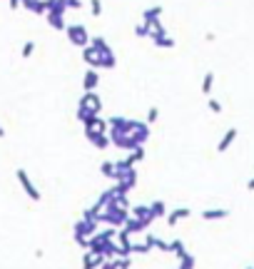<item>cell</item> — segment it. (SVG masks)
<instances>
[{
    "label": "cell",
    "mask_w": 254,
    "mask_h": 269,
    "mask_svg": "<svg viewBox=\"0 0 254 269\" xmlns=\"http://www.w3.org/2000/svg\"><path fill=\"white\" fill-rule=\"evenodd\" d=\"M100 110H102V97L97 92H85L78 105V120L83 125H90L95 117H100Z\"/></svg>",
    "instance_id": "1"
},
{
    "label": "cell",
    "mask_w": 254,
    "mask_h": 269,
    "mask_svg": "<svg viewBox=\"0 0 254 269\" xmlns=\"http://www.w3.org/2000/svg\"><path fill=\"white\" fill-rule=\"evenodd\" d=\"M73 234H75V242H78L83 249H87V239H90L92 234H97V222H92V219H80V222L75 224Z\"/></svg>",
    "instance_id": "2"
},
{
    "label": "cell",
    "mask_w": 254,
    "mask_h": 269,
    "mask_svg": "<svg viewBox=\"0 0 254 269\" xmlns=\"http://www.w3.org/2000/svg\"><path fill=\"white\" fill-rule=\"evenodd\" d=\"M65 33H68V40H70L75 48H87V45H90V33H87L85 25H68Z\"/></svg>",
    "instance_id": "3"
},
{
    "label": "cell",
    "mask_w": 254,
    "mask_h": 269,
    "mask_svg": "<svg viewBox=\"0 0 254 269\" xmlns=\"http://www.w3.org/2000/svg\"><path fill=\"white\" fill-rule=\"evenodd\" d=\"M15 177H18V182H20V187H23V192H25V194H28V197H30L33 202H40V199H43V194H40V189H38V187L33 184V179H30V175H28V172H25L23 167H18V170H15Z\"/></svg>",
    "instance_id": "4"
},
{
    "label": "cell",
    "mask_w": 254,
    "mask_h": 269,
    "mask_svg": "<svg viewBox=\"0 0 254 269\" xmlns=\"http://www.w3.org/2000/svg\"><path fill=\"white\" fill-rule=\"evenodd\" d=\"M85 137H87V142H90L92 147H97V150H107V147H110V137H107V132H97V130L85 127Z\"/></svg>",
    "instance_id": "5"
},
{
    "label": "cell",
    "mask_w": 254,
    "mask_h": 269,
    "mask_svg": "<svg viewBox=\"0 0 254 269\" xmlns=\"http://www.w3.org/2000/svg\"><path fill=\"white\" fill-rule=\"evenodd\" d=\"M189 217H192V209H189V207H174L172 212H167V217H165V219H167V224H169V227H174L177 222L189 219Z\"/></svg>",
    "instance_id": "6"
},
{
    "label": "cell",
    "mask_w": 254,
    "mask_h": 269,
    "mask_svg": "<svg viewBox=\"0 0 254 269\" xmlns=\"http://www.w3.org/2000/svg\"><path fill=\"white\" fill-rule=\"evenodd\" d=\"M237 135H239V130H237V127H229V130H227V132L222 135V140L217 142V152H219V155H222V152H227V150H229V147L234 145Z\"/></svg>",
    "instance_id": "7"
},
{
    "label": "cell",
    "mask_w": 254,
    "mask_h": 269,
    "mask_svg": "<svg viewBox=\"0 0 254 269\" xmlns=\"http://www.w3.org/2000/svg\"><path fill=\"white\" fill-rule=\"evenodd\" d=\"M229 217V209L227 207H209L202 212V219L204 222H219V219H227Z\"/></svg>",
    "instance_id": "8"
},
{
    "label": "cell",
    "mask_w": 254,
    "mask_h": 269,
    "mask_svg": "<svg viewBox=\"0 0 254 269\" xmlns=\"http://www.w3.org/2000/svg\"><path fill=\"white\" fill-rule=\"evenodd\" d=\"M97 85H100V73L90 68V70L83 75V88H85V92H95Z\"/></svg>",
    "instance_id": "9"
},
{
    "label": "cell",
    "mask_w": 254,
    "mask_h": 269,
    "mask_svg": "<svg viewBox=\"0 0 254 269\" xmlns=\"http://www.w3.org/2000/svg\"><path fill=\"white\" fill-rule=\"evenodd\" d=\"M130 217H135L137 222H142V224H152L155 219L150 217V209H147V204H140V207H135V209H130Z\"/></svg>",
    "instance_id": "10"
},
{
    "label": "cell",
    "mask_w": 254,
    "mask_h": 269,
    "mask_svg": "<svg viewBox=\"0 0 254 269\" xmlns=\"http://www.w3.org/2000/svg\"><path fill=\"white\" fill-rule=\"evenodd\" d=\"M147 209H150V217H152V219L167 217V204H165V199H155L152 204H147Z\"/></svg>",
    "instance_id": "11"
},
{
    "label": "cell",
    "mask_w": 254,
    "mask_h": 269,
    "mask_svg": "<svg viewBox=\"0 0 254 269\" xmlns=\"http://www.w3.org/2000/svg\"><path fill=\"white\" fill-rule=\"evenodd\" d=\"M105 262H107V259H105L102 254H92V252H87V254H85V262H83V264H85V269H100Z\"/></svg>",
    "instance_id": "12"
},
{
    "label": "cell",
    "mask_w": 254,
    "mask_h": 269,
    "mask_svg": "<svg viewBox=\"0 0 254 269\" xmlns=\"http://www.w3.org/2000/svg\"><path fill=\"white\" fill-rule=\"evenodd\" d=\"M45 10L53 15H65V0H45Z\"/></svg>",
    "instance_id": "13"
},
{
    "label": "cell",
    "mask_w": 254,
    "mask_h": 269,
    "mask_svg": "<svg viewBox=\"0 0 254 269\" xmlns=\"http://www.w3.org/2000/svg\"><path fill=\"white\" fill-rule=\"evenodd\" d=\"M160 15H162V8H160V5H157V8H147V10L142 13V23H145V25L160 23Z\"/></svg>",
    "instance_id": "14"
},
{
    "label": "cell",
    "mask_w": 254,
    "mask_h": 269,
    "mask_svg": "<svg viewBox=\"0 0 254 269\" xmlns=\"http://www.w3.org/2000/svg\"><path fill=\"white\" fill-rule=\"evenodd\" d=\"M23 8H28V10L35 13V15H45V13H48V10H45V0H25Z\"/></svg>",
    "instance_id": "15"
},
{
    "label": "cell",
    "mask_w": 254,
    "mask_h": 269,
    "mask_svg": "<svg viewBox=\"0 0 254 269\" xmlns=\"http://www.w3.org/2000/svg\"><path fill=\"white\" fill-rule=\"evenodd\" d=\"M167 252H169V254H174V257L179 259L182 254H187V247H184V242H182V239H172V242H167Z\"/></svg>",
    "instance_id": "16"
},
{
    "label": "cell",
    "mask_w": 254,
    "mask_h": 269,
    "mask_svg": "<svg viewBox=\"0 0 254 269\" xmlns=\"http://www.w3.org/2000/svg\"><path fill=\"white\" fill-rule=\"evenodd\" d=\"M202 95H212V90H214V73L209 70V73H204V78H202Z\"/></svg>",
    "instance_id": "17"
},
{
    "label": "cell",
    "mask_w": 254,
    "mask_h": 269,
    "mask_svg": "<svg viewBox=\"0 0 254 269\" xmlns=\"http://www.w3.org/2000/svg\"><path fill=\"white\" fill-rule=\"evenodd\" d=\"M45 18H48L50 28H55V30H65V28H68V25H65V18H63V15H53V13H45Z\"/></svg>",
    "instance_id": "18"
},
{
    "label": "cell",
    "mask_w": 254,
    "mask_h": 269,
    "mask_svg": "<svg viewBox=\"0 0 254 269\" xmlns=\"http://www.w3.org/2000/svg\"><path fill=\"white\" fill-rule=\"evenodd\" d=\"M194 264H197V259H194V254H189V252L177 259V267H179V269H194Z\"/></svg>",
    "instance_id": "19"
},
{
    "label": "cell",
    "mask_w": 254,
    "mask_h": 269,
    "mask_svg": "<svg viewBox=\"0 0 254 269\" xmlns=\"http://www.w3.org/2000/svg\"><path fill=\"white\" fill-rule=\"evenodd\" d=\"M100 175H102V177H107V179H115V162L105 160V162L100 165Z\"/></svg>",
    "instance_id": "20"
},
{
    "label": "cell",
    "mask_w": 254,
    "mask_h": 269,
    "mask_svg": "<svg viewBox=\"0 0 254 269\" xmlns=\"http://www.w3.org/2000/svg\"><path fill=\"white\" fill-rule=\"evenodd\" d=\"M142 160H145V147H137V150H132V152H130V157H127V162H130L132 167H135L137 162H142Z\"/></svg>",
    "instance_id": "21"
},
{
    "label": "cell",
    "mask_w": 254,
    "mask_h": 269,
    "mask_svg": "<svg viewBox=\"0 0 254 269\" xmlns=\"http://www.w3.org/2000/svg\"><path fill=\"white\" fill-rule=\"evenodd\" d=\"M85 127H90V130H97V132H107V120H102V117H95L90 125H85Z\"/></svg>",
    "instance_id": "22"
},
{
    "label": "cell",
    "mask_w": 254,
    "mask_h": 269,
    "mask_svg": "<svg viewBox=\"0 0 254 269\" xmlns=\"http://www.w3.org/2000/svg\"><path fill=\"white\" fill-rule=\"evenodd\" d=\"M207 107H209V112H214V115H219V112L224 110V107H222V102H219V100H214V97H209V100H207Z\"/></svg>",
    "instance_id": "23"
},
{
    "label": "cell",
    "mask_w": 254,
    "mask_h": 269,
    "mask_svg": "<svg viewBox=\"0 0 254 269\" xmlns=\"http://www.w3.org/2000/svg\"><path fill=\"white\" fill-rule=\"evenodd\" d=\"M157 120H160V110H157V107H150V110H147V120H145V122H147V125H155Z\"/></svg>",
    "instance_id": "24"
},
{
    "label": "cell",
    "mask_w": 254,
    "mask_h": 269,
    "mask_svg": "<svg viewBox=\"0 0 254 269\" xmlns=\"http://www.w3.org/2000/svg\"><path fill=\"white\" fill-rule=\"evenodd\" d=\"M147 252H152V249H150L145 242H140V244H137V242H132V254H147Z\"/></svg>",
    "instance_id": "25"
},
{
    "label": "cell",
    "mask_w": 254,
    "mask_h": 269,
    "mask_svg": "<svg viewBox=\"0 0 254 269\" xmlns=\"http://www.w3.org/2000/svg\"><path fill=\"white\" fill-rule=\"evenodd\" d=\"M90 13H92L95 18L102 15V3H100V0H90Z\"/></svg>",
    "instance_id": "26"
},
{
    "label": "cell",
    "mask_w": 254,
    "mask_h": 269,
    "mask_svg": "<svg viewBox=\"0 0 254 269\" xmlns=\"http://www.w3.org/2000/svg\"><path fill=\"white\" fill-rule=\"evenodd\" d=\"M135 35H137V38H150V25L140 23V25L135 28Z\"/></svg>",
    "instance_id": "27"
},
{
    "label": "cell",
    "mask_w": 254,
    "mask_h": 269,
    "mask_svg": "<svg viewBox=\"0 0 254 269\" xmlns=\"http://www.w3.org/2000/svg\"><path fill=\"white\" fill-rule=\"evenodd\" d=\"M33 53H35V43H33V40H28V43L23 45V50H20V55H23V58H30Z\"/></svg>",
    "instance_id": "28"
},
{
    "label": "cell",
    "mask_w": 254,
    "mask_h": 269,
    "mask_svg": "<svg viewBox=\"0 0 254 269\" xmlns=\"http://www.w3.org/2000/svg\"><path fill=\"white\" fill-rule=\"evenodd\" d=\"M65 8H73V10H80V8H83V0H65Z\"/></svg>",
    "instance_id": "29"
},
{
    "label": "cell",
    "mask_w": 254,
    "mask_h": 269,
    "mask_svg": "<svg viewBox=\"0 0 254 269\" xmlns=\"http://www.w3.org/2000/svg\"><path fill=\"white\" fill-rule=\"evenodd\" d=\"M8 3H10V8H13V10H18V8L25 3V0H8Z\"/></svg>",
    "instance_id": "30"
},
{
    "label": "cell",
    "mask_w": 254,
    "mask_h": 269,
    "mask_svg": "<svg viewBox=\"0 0 254 269\" xmlns=\"http://www.w3.org/2000/svg\"><path fill=\"white\" fill-rule=\"evenodd\" d=\"M247 189H249V192H254V177H252V179L247 182Z\"/></svg>",
    "instance_id": "31"
},
{
    "label": "cell",
    "mask_w": 254,
    "mask_h": 269,
    "mask_svg": "<svg viewBox=\"0 0 254 269\" xmlns=\"http://www.w3.org/2000/svg\"><path fill=\"white\" fill-rule=\"evenodd\" d=\"M0 137H5V127L3 125H0Z\"/></svg>",
    "instance_id": "32"
},
{
    "label": "cell",
    "mask_w": 254,
    "mask_h": 269,
    "mask_svg": "<svg viewBox=\"0 0 254 269\" xmlns=\"http://www.w3.org/2000/svg\"><path fill=\"white\" fill-rule=\"evenodd\" d=\"M247 269H254V267H247Z\"/></svg>",
    "instance_id": "33"
},
{
    "label": "cell",
    "mask_w": 254,
    "mask_h": 269,
    "mask_svg": "<svg viewBox=\"0 0 254 269\" xmlns=\"http://www.w3.org/2000/svg\"><path fill=\"white\" fill-rule=\"evenodd\" d=\"M174 269H179V267H174Z\"/></svg>",
    "instance_id": "34"
}]
</instances>
